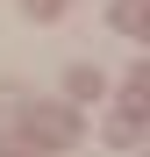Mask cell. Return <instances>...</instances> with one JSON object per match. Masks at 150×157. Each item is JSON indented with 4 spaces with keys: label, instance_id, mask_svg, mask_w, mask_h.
<instances>
[{
    "label": "cell",
    "instance_id": "obj_2",
    "mask_svg": "<svg viewBox=\"0 0 150 157\" xmlns=\"http://www.w3.org/2000/svg\"><path fill=\"white\" fill-rule=\"evenodd\" d=\"M64 93L71 100H100V93H107V71H100V64H71L64 71Z\"/></svg>",
    "mask_w": 150,
    "mask_h": 157
},
{
    "label": "cell",
    "instance_id": "obj_3",
    "mask_svg": "<svg viewBox=\"0 0 150 157\" xmlns=\"http://www.w3.org/2000/svg\"><path fill=\"white\" fill-rule=\"evenodd\" d=\"M143 14H150V0H114V29H121V36H143V29H150Z\"/></svg>",
    "mask_w": 150,
    "mask_h": 157
},
{
    "label": "cell",
    "instance_id": "obj_5",
    "mask_svg": "<svg viewBox=\"0 0 150 157\" xmlns=\"http://www.w3.org/2000/svg\"><path fill=\"white\" fill-rule=\"evenodd\" d=\"M21 7H29L36 21H50V14H57V7H64V0H21Z\"/></svg>",
    "mask_w": 150,
    "mask_h": 157
},
{
    "label": "cell",
    "instance_id": "obj_1",
    "mask_svg": "<svg viewBox=\"0 0 150 157\" xmlns=\"http://www.w3.org/2000/svg\"><path fill=\"white\" fill-rule=\"evenodd\" d=\"M21 136L43 143V150H64V143H79V121H71V107H29V128Z\"/></svg>",
    "mask_w": 150,
    "mask_h": 157
},
{
    "label": "cell",
    "instance_id": "obj_6",
    "mask_svg": "<svg viewBox=\"0 0 150 157\" xmlns=\"http://www.w3.org/2000/svg\"><path fill=\"white\" fill-rule=\"evenodd\" d=\"M7 107H21V93H14V86H0V114H7Z\"/></svg>",
    "mask_w": 150,
    "mask_h": 157
},
{
    "label": "cell",
    "instance_id": "obj_4",
    "mask_svg": "<svg viewBox=\"0 0 150 157\" xmlns=\"http://www.w3.org/2000/svg\"><path fill=\"white\" fill-rule=\"evenodd\" d=\"M107 143H121V150H129V143H136V114H114V128H107Z\"/></svg>",
    "mask_w": 150,
    "mask_h": 157
}]
</instances>
